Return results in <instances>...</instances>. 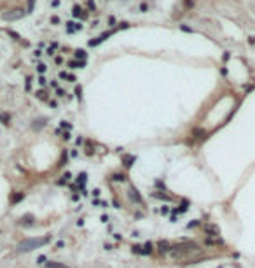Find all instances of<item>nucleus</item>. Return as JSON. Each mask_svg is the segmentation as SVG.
Wrapping results in <instances>:
<instances>
[{"label": "nucleus", "mask_w": 255, "mask_h": 268, "mask_svg": "<svg viewBox=\"0 0 255 268\" xmlns=\"http://www.w3.org/2000/svg\"><path fill=\"white\" fill-rule=\"evenodd\" d=\"M49 242V237H40V238H26L18 244V252H30V251H35L39 247L46 245Z\"/></svg>", "instance_id": "f257e3e1"}, {"label": "nucleus", "mask_w": 255, "mask_h": 268, "mask_svg": "<svg viewBox=\"0 0 255 268\" xmlns=\"http://www.w3.org/2000/svg\"><path fill=\"white\" fill-rule=\"evenodd\" d=\"M129 196H131V200H133V202H136V203L143 205L142 198L138 196V193H136V189H135V188H133V186H131V188H129Z\"/></svg>", "instance_id": "f03ea898"}, {"label": "nucleus", "mask_w": 255, "mask_h": 268, "mask_svg": "<svg viewBox=\"0 0 255 268\" xmlns=\"http://www.w3.org/2000/svg\"><path fill=\"white\" fill-rule=\"evenodd\" d=\"M46 266L47 268H66L63 265H58V263H46Z\"/></svg>", "instance_id": "7ed1b4c3"}]
</instances>
